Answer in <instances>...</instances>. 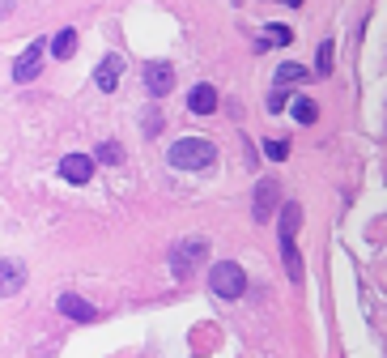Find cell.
I'll list each match as a JSON object with an SVG mask.
<instances>
[{
	"label": "cell",
	"mask_w": 387,
	"mask_h": 358,
	"mask_svg": "<svg viewBox=\"0 0 387 358\" xmlns=\"http://www.w3.org/2000/svg\"><path fill=\"white\" fill-rule=\"evenodd\" d=\"M188 111H192V116H213V111H217V90H213L209 81L192 85V94H188Z\"/></svg>",
	"instance_id": "30bf717a"
},
{
	"label": "cell",
	"mask_w": 387,
	"mask_h": 358,
	"mask_svg": "<svg viewBox=\"0 0 387 358\" xmlns=\"http://www.w3.org/2000/svg\"><path fill=\"white\" fill-rule=\"evenodd\" d=\"M315 77H332V39H323L315 51Z\"/></svg>",
	"instance_id": "9a60e30c"
},
{
	"label": "cell",
	"mask_w": 387,
	"mask_h": 358,
	"mask_svg": "<svg viewBox=\"0 0 387 358\" xmlns=\"http://www.w3.org/2000/svg\"><path fill=\"white\" fill-rule=\"evenodd\" d=\"M264 39L276 43V47H286V43H294V30L290 26H264Z\"/></svg>",
	"instance_id": "d6986e66"
},
{
	"label": "cell",
	"mask_w": 387,
	"mask_h": 358,
	"mask_svg": "<svg viewBox=\"0 0 387 358\" xmlns=\"http://www.w3.org/2000/svg\"><path fill=\"white\" fill-rule=\"evenodd\" d=\"M73 51H77V30L69 26V30H60V34L51 39V56L55 60H73Z\"/></svg>",
	"instance_id": "4fadbf2b"
},
{
	"label": "cell",
	"mask_w": 387,
	"mask_h": 358,
	"mask_svg": "<svg viewBox=\"0 0 387 358\" xmlns=\"http://www.w3.org/2000/svg\"><path fill=\"white\" fill-rule=\"evenodd\" d=\"M175 64H166V60H149L145 64V90L153 94V98H162V94H171L175 90Z\"/></svg>",
	"instance_id": "8992f818"
},
{
	"label": "cell",
	"mask_w": 387,
	"mask_h": 358,
	"mask_svg": "<svg viewBox=\"0 0 387 358\" xmlns=\"http://www.w3.org/2000/svg\"><path fill=\"white\" fill-rule=\"evenodd\" d=\"M60 312L69 316V320H77V324H90V320H98V312H94V303H85L81 294H60Z\"/></svg>",
	"instance_id": "ba28073f"
},
{
	"label": "cell",
	"mask_w": 387,
	"mask_h": 358,
	"mask_svg": "<svg viewBox=\"0 0 387 358\" xmlns=\"http://www.w3.org/2000/svg\"><path fill=\"white\" fill-rule=\"evenodd\" d=\"M264 153H268L272 163H281V158H290V141L286 137H268L264 141Z\"/></svg>",
	"instance_id": "e0dca14e"
},
{
	"label": "cell",
	"mask_w": 387,
	"mask_h": 358,
	"mask_svg": "<svg viewBox=\"0 0 387 358\" xmlns=\"http://www.w3.org/2000/svg\"><path fill=\"white\" fill-rule=\"evenodd\" d=\"M94 158H98V163H124V149H120L115 141H102V145L94 149Z\"/></svg>",
	"instance_id": "ac0fdd59"
},
{
	"label": "cell",
	"mask_w": 387,
	"mask_h": 358,
	"mask_svg": "<svg viewBox=\"0 0 387 358\" xmlns=\"http://www.w3.org/2000/svg\"><path fill=\"white\" fill-rule=\"evenodd\" d=\"M272 5H286V9H298V5H302V0H272Z\"/></svg>",
	"instance_id": "7402d4cb"
},
{
	"label": "cell",
	"mask_w": 387,
	"mask_h": 358,
	"mask_svg": "<svg viewBox=\"0 0 387 358\" xmlns=\"http://www.w3.org/2000/svg\"><path fill=\"white\" fill-rule=\"evenodd\" d=\"M302 77H311L302 64H281V69H276V85H281V90H286V85H294V81H302Z\"/></svg>",
	"instance_id": "2e32d148"
},
{
	"label": "cell",
	"mask_w": 387,
	"mask_h": 358,
	"mask_svg": "<svg viewBox=\"0 0 387 358\" xmlns=\"http://www.w3.org/2000/svg\"><path fill=\"white\" fill-rule=\"evenodd\" d=\"M43 56H47V47H43V43H30L22 56L13 60V81H17V85H30V81L43 73Z\"/></svg>",
	"instance_id": "5b68a950"
},
{
	"label": "cell",
	"mask_w": 387,
	"mask_h": 358,
	"mask_svg": "<svg viewBox=\"0 0 387 358\" xmlns=\"http://www.w3.org/2000/svg\"><path fill=\"white\" fill-rule=\"evenodd\" d=\"M204 261H209V239L192 235V239L175 243V252H171V273H175V277H192Z\"/></svg>",
	"instance_id": "7a4b0ae2"
},
{
	"label": "cell",
	"mask_w": 387,
	"mask_h": 358,
	"mask_svg": "<svg viewBox=\"0 0 387 358\" xmlns=\"http://www.w3.org/2000/svg\"><path fill=\"white\" fill-rule=\"evenodd\" d=\"M26 286V269H22V261H5V269H0V290L5 294H17Z\"/></svg>",
	"instance_id": "7c38bea8"
},
{
	"label": "cell",
	"mask_w": 387,
	"mask_h": 358,
	"mask_svg": "<svg viewBox=\"0 0 387 358\" xmlns=\"http://www.w3.org/2000/svg\"><path fill=\"white\" fill-rule=\"evenodd\" d=\"M120 73H124V60H120V56H102L98 69H94V85L111 94V90L120 85Z\"/></svg>",
	"instance_id": "9c48e42d"
},
{
	"label": "cell",
	"mask_w": 387,
	"mask_h": 358,
	"mask_svg": "<svg viewBox=\"0 0 387 358\" xmlns=\"http://www.w3.org/2000/svg\"><path fill=\"white\" fill-rule=\"evenodd\" d=\"M157 132H162V111L149 107V111H145V137H157Z\"/></svg>",
	"instance_id": "44dd1931"
},
{
	"label": "cell",
	"mask_w": 387,
	"mask_h": 358,
	"mask_svg": "<svg viewBox=\"0 0 387 358\" xmlns=\"http://www.w3.org/2000/svg\"><path fill=\"white\" fill-rule=\"evenodd\" d=\"M298 226H302V205H281V222H276V239L281 243H294V235H298Z\"/></svg>",
	"instance_id": "8fae6325"
},
{
	"label": "cell",
	"mask_w": 387,
	"mask_h": 358,
	"mask_svg": "<svg viewBox=\"0 0 387 358\" xmlns=\"http://www.w3.org/2000/svg\"><path fill=\"white\" fill-rule=\"evenodd\" d=\"M60 175H64L69 184H90L94 158H85V153H64V158H60Z\"/></svg>",
	"instance_id": "52a82bcc"
},
{
	"label": "cell",
	"mask_w": 387,
	"mask_h": 358,
	"mask_svg": "<svg viewBox=\"0 0 387 358\" xmlns=\"http://www.w3.org/2000/svg\"><path fill=\"white\" fill-rule=\"evenodd\" d=\"M166 158H171L175 171H209L217 163V145L209 137H183L166 149Z\"/></svg>",
	"instance_id": "6da1fadb"
},
{
	"label": "cell",
	"mask_w": 387,
	"mask_h": 358,
	"mask_svg": "<svg viewBox=\"0 0 387 358\" xmlns=\"http://www.w3.org/2000/svg\"><path fill=\"white\" fill-rule=\"evenodd\" d=\"M209 290L221 294V298H243V290H247V273H243V265H234V261H217V265L209 269Z\"/></svg>",
	"instance_id": "3957f363"
},
{
	"label": "cell",
	"mask_w": 387,
	"mask_h": 358,
	"mask_svg": "<svg viewBox=\"0 0 387 358\" xmlns=\"http://www.w3.org/2000/svg\"><path fill=\"white\" fill-rule=\"evenodd\" d=\"M286 102H290V94L281 90V85H272V94H268V111L276 116V111H286Z\"/></svg>",
	"instance_id": "ffe728a7"
},
{
	"label": "cell",
	"mask_w": 387,
	"mask_h": 358,
	"mask_svg": "<svg viewBox=\"0 0 387 358\" xmlns=\"http://www.w3.org/2000/svg\"><path fill=\"white\" fill-rule=\"evenodd\" d=\"M294 120L298 124H315L319 120V102L315 98H294Z\"/></svg>",
	"instance_id": "5bb4252c"
},
{
	"label": "cell",
	"mask_w": 387,
	"mask_h": 358,
	"mask_svg": "<svg viewBox=\"0 0 387 358\" xmlns=\"http://www.w3.org/2000/svg\"><path fill=\"white\" fill-rule=\"evenodd\" d=\"M276 200H281V188H276L272 175H264V179L255 184V196H251V218H255V222H272Z\"/></svg>",
	"instance_id": "277c9868"
}]
</instances>
